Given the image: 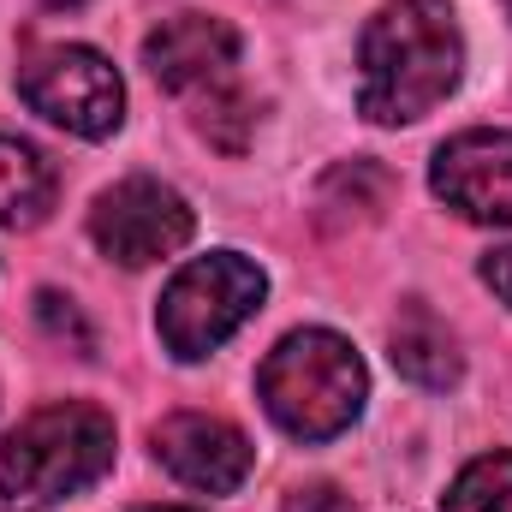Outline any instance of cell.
Returning a JSON list of instances; mask_svg holds the SVG:
<instances>
[{
  "label": "cell",
  "instance_id": "obj_3",
  "mask_svg": "<svg viewBox=\"0 0 512 512\" xmlns=\"http://www.w3.org/2000/svg\"><path fill=\"white\" fill-rule=\"evenodd\" d=\"M114 465V417L96 405H48L0 447V495L12 512H48Z\"/></svg>",
  "mask_w": 512,
  "mask_h": 512
},
{
  "label": "cell",
  "instance_id": "obj_4",
  "mask_svg": "<svg viewBox=\"0 0 512 512\" xmlns=\"http://www.w3.org/2000/svg\"><path fill=\"white\" fill-rule=\"evenodd\" d=\"M268 280L251 256L239 251H215V256H197L185 262L167 292H161V310H155V328H161V346L185 364L209 358L221 340H233L245 322L256 316Z\"/></svg>",
  "mask_w": 512,
  "mask_h": 512
},
{
  "label": "cell",
  "instance_id": "obj_17",
  "mask_svg": "<svg viewBox=\"0 0 512 512\" xmlns=\"http://www.w3.org/2000/svg\"><path fill=\"white\" fill-rule=\"evenodd\" d=\"M483 286H495V298L512 304V245H501V251L483 256Z\"/></svg>",
  "mask_w": 512,
  "mask_h": 512
},
{
  "label": "cell",
  "instance_id": "obj_5",
  "mask_svg": "<svg viewBox=\"0 0 512 512\" xmlns=\"http://www.w3.org/2000/svg\"><path fill=\"white\" fill-rule=\"evenodd\" d=\"M18 96L48 126L72 131V137H108L126 120V84H120L114 60L96 48H78V42L30 48L18 66Z\"/></svg>",
  "mask_w": 512,
  "mask_h": 512
},
{
  "label": "cell",
  "instance_id": "obj_14",
  "mask_svg": "<svg viewBox=\"0 0 512 512\" xmlns=\"http://www.w3.org/2000/svg\"><path fill=\"white\" fill-rule=\"evenodd\" d=\"M251 126H256L251 102H245V96H233V90H221V96H215V102H203V114H197V131H203L209 143H221L227 155H239V149L251 143Z\"/></svg>",
  "mask_w": 512,
  "mask_h": 512
},
{
  "label": "cell",
  "instance_id": "obj_19",
  "mask_svg": "<svg viewBox=\"0 0 512 512\" xmlns=\"http://www.w3.org/2000/svg\"><path fill=\"white\" fill-rule=\"evenodd\" d=\"M149 512H197V507H149Z\"/></svg>",
  "mask_w": 512,
  "mask_h": 512
},
{
  "label": "cell",
  "instance_id": "obj_6",
  "mask_svg": "<svg viewBox=\"0 0 512 512\" xmlns=\"http://www.w3.org/2000/svg\"><path fill=\"white\" fill-rule=\"evenodd\" d=\"M191 227H197L191 221V203L173 185H161V179H120L90 209L96 251L126 262V268H149V262L173 256L191 239Z\"/></svg>",
  "mask_w": 512,
  "mask_h": 512
},
{
  "label": "cell",
  "instance_id": "obj_13",
  "mask_svg": "<svg viewBox=\"0 0 512 512\" xmlns=\"http://www.w3.org/2000/svg\"><path fill=\"white\" fill-rule=\"evenodd\" d=\"M441 512H512V453H483V459H471V465L453 477Z\"/></svg>",
  "mask_w": 512,
  "mask_h": 512
},
{
  "label": "cell",
  "instance_id": "obj_7",
  "mask_svg": "<svg viewBox=\"0 0 512 512\" xmlns=\"http://www.w3.org/2000/svg\"><path fill=\"white\" fill-rule=\"evenodd\" d=\"M429 185L465 221L512 227V131H459L435 149Z\"/></svg>",
  "mask_w": 512,
  "mask_h": 512
},
{
  "label": "cell",
  "instance_id": "obj_15",
  "mask_svg": "<svg viewBox=\"0 0 512 512\" xmlns=\"http://www.w3.org/2000/svg\"><path fill=\"white\" fill-rule=\"evenodd\" d=\"M36 310H42L48 334H72V340H78V352H90V346H96V340H90V328H84V316L72 310V298H60V292H42V298H36Z\"/></svg>",
  "mask_w": 512,
  "mask_h": 512
},
{
  "label": "cell",
  "instance_id": "obj_1",
  "mask_svg": "<svg viewBox=\"0 0 512 512\" xmlns=\"http://www.w3.org/2000/svg\"><path fill=\"white\" fill-rule=\"evenodd\" d=\"M465 36L447 0H387L364 30V114L376 126H411L459 84Z\"/></svg>",
  "mask_w": 512,
  "mask_h": 512
},
{
  "label": "cell",
  "instance_id": "obj_18",
  "mask_svg": "<svg viewBox=\"0 0 512 512\" xmlns=\"http://www.w3.org/2000/svg\"><path fill=\"white\" fill-rule=\"evenodd\" d=\"M42 6H54V12H78V6H90V0H42Z\"/></svg>",
  "mask_w": 512,
  "mask_h": 512
},
{
  "label": "cell",
  "instance_id": "obj_8",
  "mask_svg": "<svg viewBox=\"0 0 512 512\" xmlns=\"http://www.w3.org/2000/svg\"><path fill=\"white\" fill-rule=\"evenodd\" d=\"M155 459L203 495H233L251 477V441L245 429H233L227 417L209 411H179L167 423H155Z\"/></svg>",
  "mask_w": 512,
  "mask_h": 512
},
{
  "label": "cell",
  "instance_id": "obj_12",
  "mask_svg": "<svg viewBox=\"0 0 512 512\" xmlns=\"http://www.w3.org/2000/svg\"><path fill=\"white\" fill-rule=\"evenodd\" d=\"M387 197H393L387 167H376V161H346V167H334V173L322 179L316 209H322V221L346 227V221H376L387 209Z\"/></svg>",
  "mask_w": 512,
  "mask_h": 512
},
{
  "label": "cell",
  "instance_id": "obj_9",
  "mask_svg": "<svg viewBox=\"0 0 512 512\" xmlns=\"http://www.w3.org/2000/svg\"><path fill=\"white\" fill-rule=\"evenodd\" d=\"M233 60H239V30L227 18H209V12H179V18L155 24L149 42H143L149 78L161 90H179V96L221 90L227 72H233Z\"/></svg>",
  "mask_w": 512,
  "mask_h": 512
},
{
  "label": "cell",
  "instance_id": "obj_10",
  "mask_svg": "<svg viewBox=\"0 0 512 512\" xmlns=\"http://www.w3.org/2000/svg\"><path fill=\"white\" fill-rule=\"evenodd\" d=\"M387 346H393L399 376H411L417 387H435V393H441V387L459 382V340H453V328H447L423 298H411V304L393 316Z\"/></svg>",
  "mask_w": 512,
  "mask_h": 512
},
{
  "label": "cell",
  "instance_id": "obj_16",
  "mask_svg": "<svg viewBox=\"0 0 512 512\" xmlns=\"http://www.w3.org/2000/svg\"><path fill=\"white\" fill-rule=\"evenodd\" d=\"M280 512H358V507H352L346 489H334V483H310V489H292Z\"/></svg>",
  "mask_w": 512,
  "mask_h": 512
},
{
  "label": "cell",
  "instance_id": "obj_2",
  "mask_svg": "<svg viewBox=\"0 0 512 512\" xmlns=\"http://www.w3.org/2000/svg\"><path fill=\"white\" fill-rule=\"evenodd\" d=\"M256 393L292 441H328V435L352 429V417L364 411L370 376H364V358L352 352V340H340L328 328H298L262 358Z\"/></svg>",
  "mask_w": 512,
  "mask_h": 512
},
{
  "label": "cell",
  "instance_id": "obj_11",
  "mask_svg": "<svg viewBox=\"0 0 512 512\" xmlns=\"http://www.w3.org/2000/svg\"><path fill=\"white\" fill-rule=\"evenodd\" d=\"M54 191H60V179H54L48 155L36 143H24V137H0V227L48 221Z\"/></svg>",
  "mask_w": 512,
  "mask_h": 512
},
{
  "label": "cell",
  "instance_id": "obj_20",
  "mask_svg": "<svg viewBox=\"0 0 512 512\" xmlns=\"http://www.w3.org/2000/svg\"><path fill=\"white\" fill-rule=\"evenodd\" d=\"M507 12H512V0H507Z\"/></svg>",
  "mask_w": 512,
  "mask_h": 512
}]
</instances>
